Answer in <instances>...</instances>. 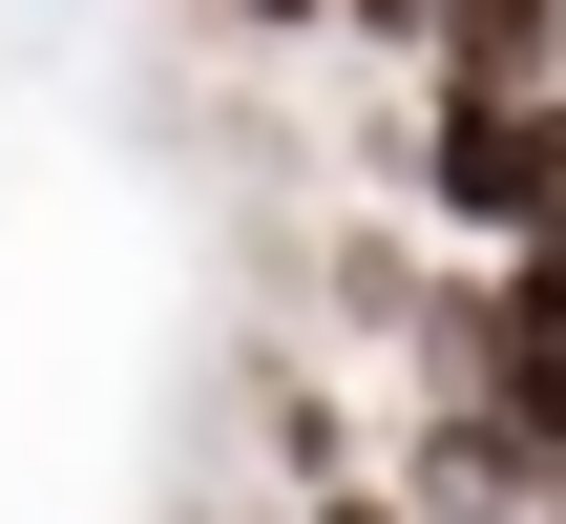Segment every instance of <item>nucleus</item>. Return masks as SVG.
<instances>
[{
  "label": "nucleus",
  "mask_w": 566,
  "mask_h": 524,
  "mask_svg": "<svg viewBox=\"0 0 566 524\" xmlns=\"http://www.w3.org/2000/svg\"><path fill=\"white\" fill-rule=\"evenodd\" d=\"M252 21H315V0H252Z\"/></svg>",
  "instance_id": "nucleus-3"
},
{
  "label": "nucleus",
  "mask_w": 566,
  "mask_h": 524,
  "mask_svg": "<svg viewBox=\"0 0 566 524\" xmlns=\"http://www.w3.org/2000/svg\"><path fill=\"white\" fill-rule=\"evenodd\" d=\"M441 189H462V231L566 252V84L546 105H441Z\"/></svg>",
  "instance_id": "nucleus-1"
},
{
  "label": "nucleus",
  "mask_w": 566,
  "mask_h": 524,
  "mask_svg": "<svg viewBox=\"0 0 566 524\" xmlns=\"http://www.w3.org/2000/svg\"><path fill=\"white\" fill-rule=\"evenodd\" d=\"M566 0H441V105H546Z\"/></svg>",
  "instance_id": "nucleus-2"
}]
</instances>
